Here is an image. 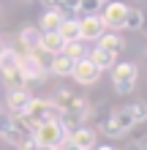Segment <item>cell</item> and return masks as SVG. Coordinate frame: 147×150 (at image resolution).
I'll return each mask as SVG.
<instances>
[{
	"label": "cell",
	"instance_id": "cell-1",
	"mask_svg": "<svg viewBox=\"0 0 147 150\" xmlns=\"http://www.w3.org/2000/svg\"><path fill=\"white\" fill-rule=\"evenodd\" d=\"M109 71H112V85H115V93H120V96L134 93L136 79H139V68H136V63H115Z\"/></svg>",
	"mask_w": 147,
	"mask_h": 150
},
{
	"label": "cell",
	"instance_id": "cell-2",
	"mask_svg": "<svg viewBox=\"0 0 147 150\" xmlns=\"http://www.w3.org/2000/svg\"><path fill=\"white\" fill-rule=\"evenodd\" d=\"M52 104H55L57 112H79L84 115V117H90L93 109H90V101L82 98V96H76L74 90H68V87H60V90L55 93V98H49Z\"/></svg>",
	"mask_w": 147,
	"mask_h": 150
},
{
	"label": "cell",
	"instance_id": "cell-3",
	"mask_svg": "<svg viewBox=\"0 0 147 150\" xmlns=\"http://www.w3.org/2000/svg\"><path fill=\"white\" fill-rule=\"evenodd\" d=\"M19 74L25 76V82H41L46 76V63L41 57V52H25L19 55Z\"/></svg>",
	"mask_w": 147,
	"mask_h": 150
},
{
	"label": "cell",
	"instance_id": "cell-4",
	"mask_svg": "<svg viewBox=\"0 0 147 150\" xmlns=\"http://www.w3.org/2000/svg\"><path fill=\"white\" fill-rule=\"evenodd\" d=\"M33 139H36V145L41 147H60L65 142V131L63 126H60L57 120H52V123H41V126H36V131H33Z\"/></svg>",
	"mask_w": 147,
	"mask_h": 150
},
{
	"label": "cell",
	"instance_id": "cell-5",
	"mask_svg": "<svg viewBox=\"0 0 147 150\" xmlns=\"http://www.w3.org/2000/svg\"><path fill=\"white\" fill-rule=\"evenodd\" d=\"M25 115L36 123V126H41V123H52L60 117V112L55 109V104H52L49 98H30L27 109H25Z\"/></svg>",
	"mask_w": 147,
	"mask_h": 150
},
{
	"label": "cell",
	"instance_id": "cell-6",
	"mask_svg": "<svg viewBox=\"0 0 147 150\" xmlns=\"http://www.w3.org/2000/svg\"><path fill=\"white\" fill-rule=\"evenodd\" d=\"M101 74H103V71H101V68H98L96 63H93V60H90L87 55L76 60V63H74V71H71V76L76 79V85H82V87L96 85L98 79H101Z\"/></svg>",
	"mask_w": 147,
	"mask_h": 150
},
{
	"label": "cell",
	"instance_id": "cell-7",
	"mask_svg": "<svg viewBox=\"0 0 147 150\" xmlns=\"http://www.w3.org/2000/svg\"><path fill=\"white\" fill-rule=\"evenodd\" d=\"M125 14H128V6L120 3V0H109V3H103V8H101V19L106 22V30H115V33L123 30Z\"/></svg>",
	"mask_w": 147,
	"mask_h": 150
},
{
	"label": "cell",
	"instance_id": "cell-8",
	"mask_svg": "<svg viewBox=\"0 0 147 150\" xmlns=\"http://www.w3.org/2000/svg\"><path fill=\"white\" fill-rule=\"evenodd\" d=\"M106 33V22L101 19V14H90L79 19V41H98Z\"/></svg>",
	"mask_w": 147,
	"mask_h": 150
},
{
	"label": "cell",
	"instance_id": "cell-9",
	"mask_svg": "<svg viewBox=\"0 0 147 150\" xmlns=\"http://www.w3.org/2000/svg\"><path fill=\"white\" fill-rule=\"evenodd\" d=\"M65 142L74 150H93L98 145V134H96V128H90V126H79L76 131L65 134Z\"/></svg>",
	"mask_w": 147,
	"mask_h": 150
},
{
	"label": "cell",
	"instance_id": "cell-10",
	"mask_svg": "<svg viewBox=\"0 0 147 150\" xmlns=\"http://www.w3.org/2000/svg\"><path fill=\"white\" fill-rule=\"evenodd\" d=\"M30 98H33V96H30L27 90H8L3 107H6V112H8V115H22L25 109H27Z\"/></svg>",
	"mask_w": 147,
	"mask_h": 150
},
{
	"label": "cell",
	"instance_id": "cell-11",
	"mask_svg": "<svg viewBox=\"0 0 147 150\" xmlns=\"http://www.w3.org/2000/svg\"><path fill=\"white\" fill-rule=\"evenodd\" d=\"M74 63H76V60H71V57L65 55V52H57V55H52V57H49L46 71H52L55 76H71Z\"/></svg>",
	"mask_w": 147,
	"mask_h": 150
},
{
	"label": "cell",
	"instance_id": "cell-12",
	"mask_svg": "<svg viewBox=\"0 0 147 150\" xmlns=\"http://www.w3.org/2000/svg\"><path fill=\"white\" fill-rule=\"evenodd\" d=\"M87 57H90L93 63H96V66L101 68V71H106V68H112V66L117 63V52H112V49H103L101 44H96V47L90 49V55H87Z\"/></svg>",
	"mask_w": 147,
	"mask_h": 150
},
{
	"label": "cell",
	"instance_id": "cell-13",
	"mask_svg": "<svg viewBox=\"0 0 147 150\" xmlns=\"http://www.w3.org/2000/svg\"><path fill=\"white\" fill-rule=\"evenodd\" d=\"M65 41L57 36V30H49V33H41V47L38 52H44V55H57V52H63Z\"/></svg>",
	"mask_w": 147,
	"mask_h": 150
},
{
	"label": "cell",
	"instance_id": "cell-14",
	"mask_svg": "<svg viewBox=\"0 0 147 150\" xmlns=\"http://www.w3.org/2000/svg\"><path fill=\"white\" fill-rule=\"evenodd\" d=\"M19 44L25 47V52H38V47H41V30L33 28V25L22 28L19 30Z\"/></svg>",
	"mask_w": 147,
	"mask_h": 150
},
{
	"label": "cell",
	"instance_id": "cell-15",
	"mask_svg": "<svg viewBox=\"0 0 147 150\" xmlns=\"http://www.w3.org/2000/svg\"><path fill=\"white\" fill-rule=\"evenodd\" d=\"M19 68V52L11 49V47H3V52H0V74H11Z\"/></svg>",
	"mask_w": 147,
	"mask_h": 150
},
{
	"label": "cell",
	"instance_id": "cell-16",
	"mask_svg": "<svg viewBox=\"0 0 147 150\" xmlns=\"http://www.w3.org/2000/svg\"><path fill=\"white\" fill-rule=\"evenodd\" d=\"M0 139H3V142H8V145H16V142L22 139L19 134H16V128H14L11 115H8V112L0 115Z\"/></svg>",
	"mask_w": 147,
	"mask_h": 150
},
{
	"label": "cell",
	"instance_id": "cell-17",
	"mask_svg": "<svg viewBox=\"0 0 147 150\" xmlns=\"http://www.w3.org/2000/svg\"><path fill=\"white\" fill-rule=\"evenodd\" d=\"M57 36L65 44L68 41H79V19H63L57 25Z\"/></svg>",
	"mask_w": 147,
	"mask_h": 150
},
{
	"label": "cell",
	"instance_id": "cell-18",
	"mask_svg": "<svg viewBox=\"0 0 147 150\" xmlns=\"http://www.w3.org/2000/svg\"><path fill=\"white\" fill-rule=\"evenodd\" d=\"M109 117L115 120V126L123 131V134H128V131H131L136 123L131 120V115H128V109L125 107H117V109H109Z\"/></svg>",
	"mask_w": 147,
	"mask_h": 150
},
{
	"label": "cell",
	"instance_id": "cell-19",
	"mask_svg": "<svg viewBox=\"0 0 147 150\" xmlns=\"http://www.w3.org/2000/svg\"><path fill=\"white\" fill-rule=\"evenodd\" d=\"M98 44L103 49H112V52H120V49H125V41H123V36L120 33H115V30H106L103 36L98 38Z\"/></svg>",
	"mask_w": 147,
	"mask_h": 150
},
{
	"label": "cell",
	"instance_id": "cell-20",
	"mask_svg": "<svg viewBox=\"0 0 147 150\" xmlns=\"http://www.w3.org/2000/svg\"><path fill=\"white\" fill-rule=\"evenodd\" d=\"M98 134H103V137H109V139H120V137H125L123 131H120L117 126H115V120L109 117V112L103 115V117L98 120Z\"/></svg>",
	"mask_w": 147,
	"mask_h": 150
},
{
	"label": "cell",
	"instance_id": "cell-21",
	"mask_svg": "<svg viewBox=\"0 0 147 150\" xmlns=\"http://www.w3.org/2000/svg\"><path fill=\"white\" fill-rule=\"evenodd\" d=\"M142 25H144V11L142 8H128L123 30H142Z\"/></svg>",
	"mask_w": 147,
	"mask_h": 150
},
{
	"label": "cell",
	"instance_id": "cell-22",
	"mask_svg": "<svg viewBox=\"0 0 147 150\" xmlns=\"http://www.w3.org/2000/svg\"><path fill=\"white\" fill-rule=\"evenodd\" d=\"M63 22L60 19V14L55 11V8H46L44 16H41V33H49V30H57V25Z\"/></svg>",
	"mask_w": 147,
	"mask_h": 150
},
{
	"label": "cell",
	"instance_id": "cell-23",
	"mask_svg": "<svg viewBox=\"0 0 147 150\" xmlns=\"http://www.w3.org/2000/svg\"><path fill=\"white\" fill-rule=\"evenodd\" d=\"M128 115H131V120L134 123H144L147 120V104L144 101H134V104H128Z\"/></svg>",
	"mask_w": 147,
	"mask_h": 150
},
{
	"label": "cell",
	"instance_id": "cell-24",
	"mask_svg": "<svg viewBox=\"0 0 147 150\" xmlns=\"http://www.w3.org/2000/svg\"><path fill=\"white\" fill-rule=\"evenodd\" d=\"M101 8H103L101 0H79V8H76V14L90 16V14H101Z\"/></svg>",
	"mask_w": 147,
	"mask_h": 150
},
{
	"label": "cell",
	"instance_id": "cell-25",
	"mask_svg": "<svg viewBox=\"0 0 147 150\" xmlns=\"http://www.w3.org/2000/svg\"><path fill=\"white\" fill-rule=\"evenodd\" d=\"M63 52L71 60H79V57H84V47H82V41H68L65 47H63Z\"/></svg>",
	"mask_w": 147,
	"mask_h": 150
},
{
	"label": "cell",
	"instance_id": "cell-26",
	"mask_svg": "<svg viewBox=\"0 0 147 150\" xmlns=\"http://www.w3.org/2000/svg\"><path fill=\"white\" fill-rule=\"evenodd\" d=\"M14 147H16V150H36L38 145H36V139H33V137H22Z\"/></svg>",
	"mask_w": 147,
	"mask_h": 150
},
{
	"label": "cell",
	"instance_id": "cell-27",
	"mask_svg": "<svg viewBox=\"0 0 147 150\" xmlns=\"http://www.w3.org/2000/svg\"><path fill=\"white\" fill-rule=\"evenodd\" d=\"M125 150H147V137H142V139H134V142H128V147Z\"/></svg>",
	"mask_w": 147,
	"mask_h": 150
},
{
	"label": "cell",
	"instance_id": "cell-28",
	"mask_svg": "<svg viewBox=\"0 0 147 150\" xmlns=\"http://www.w3.org/2000/svg\"><path fill=\"white\" fill-rule=\"evenodd\" d=\"M41 3H44V6H46V8H55V6H57V3H60V0H41Z\"/></svg>",
	"mask_w": 147,
	"mask_h": 150
},
{
	"label": "cell",
	"instance_id": "cell-29",
	"mask_svg": "<svg viewBox=\"0 0 147 150\" xmlns=\"http://www.w3.org/2000/svg\"><path fill=\"white\" fill-rule=\"evenodd\" d=\"M93 150H117V147H112V145H96Z\"/></svg>",
	"mask_w": 147,
	"mask_h": 150
},
{
	"label": "cell",
	"instance_id": "cell-30",
	"mask_svg": "<svg viewBox=\"0 0 147 150\" xmlns=\"http://www.w3.org/2000/svg\"><path fill=\"white\" fill-rule=\"evenodd\" d=\"M36 150H55V147H41V145H38V147H36Z\"/></svg>",
	"mask_w": 147,
	"mask_h": 150
},
{
	"label": "cell",
	"instance_id": "cell-31",
	"mask_svg": "<svg viewBox=\"0 0 147 150\" xmlns=\"http://www.w3.org/2000/svg\"><path fill=\"white\" fill-rule=\"evenodd\" d=\"M3 112H6V107H3V104H0V115H3Z\"/></svg>",
	"mask_w": 147,
	"mask_h": 150
},
{
	"label": "cell",
	"instance_id": "cell-32",
	"mask_svg": "<svg viewBox=\"0 0 147 150\" xmlns=\"http://www.w3.org/2000/svg\"><path fill=\"white\" fill-rule=\"evenodd\" d=\"M3 47H6V44H3V41H0V52H3Z\"/></svg>",
	"mask_w": 147,
	"mask_h": 150
},
{
	"label": "cell",
	"instance_id": "cell-33",
	"mask_svg": "<svg viewBox=\"0 0 147 150\" xmlns=\"http://www.w3.org/2000/svg\"><path fill=\"white\" fill-rule=\"evenodd\" d=\"M27 3H36V0H27Z\"/></svg>",
	"mask_w": 147,
	"mask_h": 150
},
{
	"label": "cell",
	"instance_id": "cell-34",
	"mask_svg": "<svg viewBox=\"0 0 147 150\" xmlns=\"http://www.w3.org/2000/svg\"><path fill=\"white\" fill-rule=\"evenodd\" d=\"M101 3H109V0H101Z\"/></svg>",
	"mask_w": 147,
	"mask_h": 150
}]
</instances>
